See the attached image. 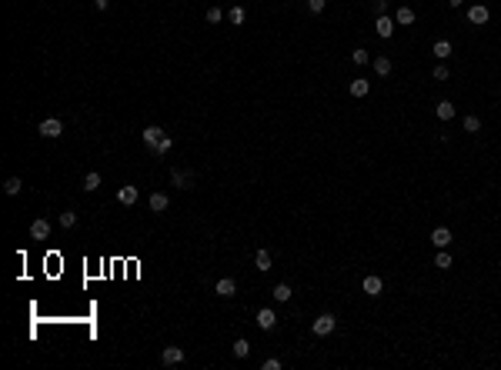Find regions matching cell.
<instances>
[{"mask_svg": "<svg viewBox=\"0 0 501 370\" xmlns=\"http://www.w3.org/2000/svg\"><path fill=\"white\" fill-rule=\"evenodd\" d=\"M264 370H281V360H278V357H271V360H264Z\"/></svg>", "mask_w": 501, "mask_h": 370, "instance_id": "obj_35", "label": "cell"}, {"mask_svg": "<svg viewBox=\"0 0 501 370\" xmlns=\"http://www.w3.org/2000/svg\"><path fill=\"white\" fill-rule=\"evenodd\" d=\"M334 327H337V317L334 314H321V317H314V324H311L314 337H328V333H334Z\"/></svg>", "mask_w": 501, "mask_h": 370, "instance_id": "obj_2", "label": "cell"}, {"mask_svg": "<svg viewBox=\"0 0 501 370\" xmlns=\"http://www.w3.org/2000/svg\"><path fill=\"white\" fill-rule=\"evenodd\" d=\"M448 3H451V7H461V3H464V0H448Z\"/></svg>", "mask_w": 501, "mask_h": 370, "instance_id": "obj_37", "label": "cell"}, {"mask_svg": "<svg viewBox=\"0 0 501 370\" xmlns=\"http://www.w3.org/2000/svg\"><path fill=\"white\" fill-rule=\"evenodd\" d=\"M434 57H438V60H448V57H451V44H448V40H438V44H434Z\"/></svg>", "mask_w": 501, "mask_h": 370, "instance_id": "obj_23", "label": "cell"}, {"mask_svg": "<svg viewBox=\"0 0 501 370\" xmlns=\"http://www.w3.org/2000/svg\"><path fill=\"white\" fill-rule=\"evenodd\" d=\"M137 197H141V190H137V187H130V184L117 190V200H120L124 207H134V204H137Z\"/></svg>", "mask_w": 501, "mask_h": 370, "instance_id": "obj_9", "label": "cell"}, {"mask_svg": "<svg viewBox=\"0 0 501 370\" xmlns=\"http://www.w3.org/2000/svg\"><path fill=\"white\" fill-rule=\"evenodd\" d=\"M221 17H224L221 7H207V23H221Z\"/></svg>", "mask_w": 501, "mask_h": 370, "instance_id": "obj_29", "label": "cell"}, {"mask_svg": "<svg viewBox=\"0 0 501 370\" xmlns=\"http://www.w3.org/2000/svg\"><path fill=\"white\" fill-rule=\"evenodd\" d=\"M97 187H100V174H97V170H91V174L84 177V190L91 194V190H97Z\"/></svg>", "mask_w": 501, "mask_h": 370, "instance_id": "obj_24", "label": "cell"}, {"mask_svg": "<svg viewBox=\"0 0 501 370\" xmlns=\"http://www.w3.org/2000/svg\"><path fill=\"white\" fill-rule=\"evenodd\" d=\"M247 353H251V344H247L244 337H241V340H234V357H241V360H244Z\"/></svg>", "mask_w": 501, "mask_h": 370, "instance_id": "obj_26", "label": "cell"}, {"mask_svg": "<svg viewBox=\"0 0 501 370\" xmlns=\"http://www.w3.org/2000/svg\"><path fill=\"white\" fill-rule=\"evenodd\" d=\"M254 267H258L261 274H267V270H271V250H264V247H261L258 254H254Z\"/></svg>", "mask_w": 501, "mask_h": 370, "instance_id": "obj_14", "label": "cell"}, {"mask_svg": "<svg viewBox=\"0 0 501 370\" xmlns=\"http://www.w3.org/2000/svg\"><path fill=\"white\" fill-rule=\"evenodd\" d=\"M107 3H111V0H94V7H97V10H107Z\"/></svg>", "mask_w": 501, "mask_h": 370, "instance_id": "obj_36", "label": "cell"}, {"mask_svg": "<svg viewBox=\"0 0 501 370\" xmlns=\"http://www.w3.org/2000/svg\"><path fill=\"white\" fill-rule=\"evenodd\" d=\"M368 90H371V84H368V80H361V77H358V80H351V97H368Z\"/></svg>", "mask_w": 501, "mask_h": 370, "instance_id": "obj_18", "label": "cell"}, {"mask_svg": "<svg viewBox=\"0 0 501 370\" xmlns=\"http://www.w3.org/2000/svg\"><path fill=\"white\" fill-rule=\"evenodd\" d=\"M147 204H150V210H154V214H164L167 207H170V197L157 190V194H150V200H147Z\"/></svg>", "mask_w": 501, "mask_h": 370, "instance_id": "obj_12", "label": "cell"}, {"mask_svg": "<svg viewBox=\"0 0 501 370\" xmlns=\"http://www.w3.org/2000/svg\"><path fill=\"white\" fill-rule=\"evenodd\" d=\"M258 327L261 330H274V327H278V314H274L271 307H261L258 310Z\"/></svg>", "mask_w": 501, "mask_h": 370, "instance_id": "obj_4", "label": "cell"}, {"mask_svg": "<svg viewBox=\"0 0 501 370\" xmlns=\"http://www.w3.org/2000/svg\"><path fill=\"white\" fill-rule=\"evenodd\" d=\"M60 227H64V230L77 227V214H74V210H64V214H60Z\"/></svg>", "mask_w": 501, "mask_h": 370, "instance_id": "obj_25", "label": "cell"}, {"mask_svg": "<svg viewBox=\"0 0 501 370\" xmlns=\"http://www.w3.org/2000/svg\"><path fill=\"white\" fill-rule=\"evenodd\" d=\"M468 20H471V23H488V7L475 3V7L468 10Z\"/></svg>", "mask_w": 501, "mask_h": 370, "instance_id": "obj_15", "label": "cell"}, {"mask_svg": "<svg viewBox=\"0 0 501 370\" xmlns=\"http://www.w3.org/2000/svg\"><path fill=\"white\" fill-rule=\"evenodd\" d=\"M374 14H378V17L388 14V0H374Z\"/></svg>", "mask_w": 501, "mask_h": 370, "instance_id": "obj_34", "label": "cell"}, {"mask_svg": "<svg viewBox=\"0 0 501 370\" xmlns=\"http://www.w3.org/2000/svg\"><path fill=\"white\" fill-rule=\"evenodd\" d=\"M141 137H144V144L154 150L157 144H161V140H164V130L157 127V124H150V127H144V133H141Z\"/></svg>", "mask_w": 501, "mask_h": 370, "instance_id": "obj_6", "label": "cell"}, {"mask_svg": "<svg viewBox=\"0 0 501 370\" xmlns=\"http://www.w3.org/2000/svg\"><path fill=\"white\" fill-rule=\"evenodd\" d=\"M214 294H217V297H234V294H238V283H234V277H221L217 283H214Z\"/></svg>", "mask_w": 501, "mask_h": 370, "instance_id": "obj_8", "label": "cell"}, {"mask_svg": "<svg viewBox=\"0 0 501 370\" xmlns=\"http://www.w3.org/2000/svg\"><path fill=\"white\" fill-rule=\"evenodd\" d=\"M351 60H354V64H368V50H364V47H354Z\"/></svg>", "mask_w": 501, "mask_h": 370, "instance_id": "obj_30", "label": "cell"}, {"mask_svg": "<svg viewBox=\"0 0 501 370\" xmlns=\"http://www.w3.org/2000/svg\"><path fill=\"white\" fill-rule=\"evenodd\" d=\"M30 237H34V240H47V237H50V223H47V220H34V223H30Z\"/></svg>", "mask_w": 501, "mask_h": 370, "instance_id": "obj_13", "label": "cell"}, {"mask_svg": "<svg viewBox=\"0 0 501 370\" xmlns=\"http://www.w3.org/2000/svg\"><path fill=\"white\" fill-rule=\"evenodd\" d=\"M37 133H40V137H47V140H57V137L64 133V120L47 117V120H40V124H37Z\"/></svg>", "mask_w": 501, "mask_h": 370, "instance_id": "obj_1", "label": "cell"}, {"mask_svg": "<svg viewBox=\"0 0 501 370\" xmlns=\"http://www.w3.org/2000/svg\"><path fill=\"white\" fill-rule=\"evenodd\" d=\"M20 190H24V180H20V177H7V180H3V194H7V197H17Z\"/></svg>", "mask_w": 501, "mask_h": 370, "instance_id": "obj_16", "label": "cell"}, {"mask_svg": "<svg viewBox=\"0 0 501 370\" xmlns=\"http://www.w3.org/2000/svg\"><path fill=\"white\" fill-rule=\"evenodd\" d=\"M374 74H378V77H388L391 74V57H374Z\"/></svg>", "mask_w": 501, "mask_h": 370, "instance_id": "obj_17", "label": "cell"}, {"mask_svg": "<svg viewBox=\"0 0 501 370\" xmlns=\"http://www.w3.org/2000/svg\"><path fill=\"white\" fill-rule=\"evenodd\" d=\"M324 3H328V0H308V10H311V14H321Z\"/></svg>", "mask_w": 501, "mask_h": 370, "instance_id": "obj_32", "label": "cell"}, {"mask_svg": "<svg viewBox=\"0 0 501 370\" xmlns=\"http://www.w3.org/2000/svg\"><path fill=\"white\" fill-rule=\"evenodd\" d=\"M434 267H441V270H448V267H451V254H445V250H441V254L434 257Z\"/></svg>", "mask_w": 501, "mask_h": 370, "instance_id": "obj_31", "label": "cell"}, {"mask_svg": "<svg viewBox=\"0 0 501 370\" xmlns=\"http://www.w3.org/2000/svg\"><path fill=\"white\" fill-rule=\"evenodd\" d=\"M361 290H364L368 297H381V290H384V280L371 274V277H364V280H361Z\"/></svg>", "mask_w": 501, "mask_h": 370, "instance_id": "obj_5", "label": "cell"}, {"mask_svg": "<svg viewBox=\"0 0 501 370\" xmlns=\"http://www.w3.org/2000/svg\"><path fill=\"white\" fill-rule=\"evenodd\" d=\"M464 130H468V133H478V130H481V120H478L475 113H468V117H464Z\"/></svg>", "mask_w": 501, "mask_h": 370, "instance_id": "obj_27", "label": "cell"}, {"mask_svg": "<svg viewBox=\"0 0 501 370\" xmlns=\"http://www.w3.org/2000/svg\"><path fill=\"white\" fill-rule=\"evenodd\" d=\"M451 240H454V237H451V230H448V227H434V230H431V243H434V247H441V250H445Z\"/></svg>", "mask_w": 501, "mask_h": 370, "instance_id": "obj_11", "label": "cell"}, {"mask_svg": "<svg viewBox=\"0 0 501 370\" xmlns=\"http://www.w3.org/2000/svg\"><path fill=\"white\" fill-rule=\"evenodd\" d=\"M394 20L408 27V23H414V10H411V7H398V10H394Z\"/></svg>", "mask_w": 501, "mask_h": 370, "instance_id": "obj_20", "label": "cell"}, {"mask_svg": "<svg viewBox=\"0 0 501 370\" xmlns=\"http://www.w3.org/2000/svg\"><path fill=\"white\" fill-rule=\"evenodd\" d=\"M431 77H434V80H448V67H445V64H438V67H434V74H431Z\"/></svg>", "mask_w": 501, "mask_h": 370, "instance_id": "obj_33", "label": "cell"}, {"mask_svg": "<svg viewBox=\"0 0 501 370\" xmlns=\"http://www.w3.org/2000/svg\"><path fill=\"white\" fill-rule=\"evenodd\" d=\"M227 20H231V23H234V27H241L244 20H247V14H244V7H238V3H234V7H231V10H227Z\"/></svg>", "mask_w": 501, "mask_h": 370, "instance_id": "obj_19", "label": "cell"}, {"mask_svg": "<svg viewBox=\"0 0 501 370\" xmlns=\"http://www.w3.org/2000/svg\"><path fill=\"white\" fill-rule=\"evenodd\" d=\"M184 357H187V353L181 350V347H164L161 364H164V367H181V364H184Z\"/></svg>", "mask_w": 501, "mask_h": 370, "instance_id": "obj_3", "label": "cell"}, {"mask_svg": "<svg viewBox=\"0 0 501 370\" xmlns=\"http://www.w3.org/2000/svg\"><path fill=\"white\" fill-rule=\"evenodd\" d=\"M374 30H378V37H384V40H388L391 34H394V20H391L388 14H381V17L374 20Z\"/></svg>", "mask_w": 501, "mask_h": 370, "instance_id": "obj_10", "label": "cell"}, {"mask_svg": "<svg viewBox=\"0 0 501 370\" xmlns=\"http://www.w3.org/2000/svg\"><path fill=\"white\" fill-rule=\"evenodd\" d=\"M170 184L181 187V190H191V187H194V174H187V170H170Z\"/></svg>", "mask_w": 501, "mask_h": 370, "instance_id": "obj_7", "label": "cell"}, {"mask_svg": "<svg viewBox=\"0 0 501 370\" xmlns=\"http://www.w3.org/2000/svg\"><path fill=\"white\" fill-rule=\"evenodd\" d=\"M271 297H274L278 304H287V300H291V287H287V283H278V287L271 290Z\"/></svg>", "mask_w": 501, "mask_h": 370, "instance_id": "obj_21", "label": "cell"}, {"mask_svg": "<svg viewBox=\"0 0 501 370\" xmlns=\"http://www.w3.org/2000/svg\"><path fill=\"white\" fill-rule=\"evenodd\" d=\"M434 113H438L441 120H451V117H454V104H451V100H441V104H438V110H434Z\"/></svg>", "mask_w": 501, "mask_h": 370, "instance_id": "obj_22", "label": "cell"}, {"mask_svg": "<svg viewBox=\"0 0 501 370\" xmlns=\"http://www.w3.org/2000/svg\"><path fill=\"white\" fill-rule=\"evenodd\" d=\"M170 147H174V140H170V137L164 133V140H161V144L154 147V153H157V157H164V153H170Z\"/></svg>", "mask_w": 501, "mask_h": 370, "instance_id": "obj_28", "label": "cell"}]
</instances>
